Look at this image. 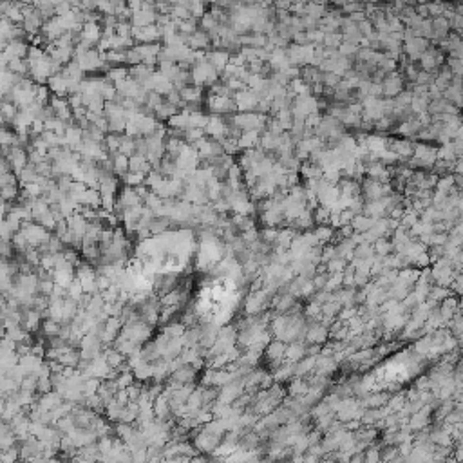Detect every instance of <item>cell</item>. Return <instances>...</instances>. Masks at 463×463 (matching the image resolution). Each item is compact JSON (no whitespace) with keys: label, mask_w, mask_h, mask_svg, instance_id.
<instances>
[{"label":"cell","mask_w":463,"mask_h":463,"mask_svg":"<svg viewBox=\"0 0 463 463\" xmlns=\"http://www.w3.org/2000/svg\"><path fill=\"white\" fill-rule=\"evenodd\" d=\"M201 373V369H197L196 366L192 364H181L179 368H176L170 373L166 384H172V386H190V384H196L197 374Z\"/></svg>","instance_id":"6da1fadb"},{"label":"cell","mask_w":463,"mask_h":463,"mask_svg":"<svg viewBox=\"0 0 463 463\" xmlns=\"http://www.w3.org/2000/svg\"><path fill=\"white\" fill-rule=\"evenodd\" d=\"M286 349H288V344H286L284 340L275 339L272 340V342H268V346L264 347V358L270 362V366H272L273 369L277 368L280 362H284Z\"/></svg>","instance_id":"7a4b0ae2"},{"label":"cell","mask_w":463,"mask_h":463,"mask_svg":"<svg viewBox=\"0 0 463 463\" xmlns=\"http://www.w3.org/2000/svg\"><path fill=\"white\" fill-rule=\"evenodd\" d=\"M329 339V326L322 321L309 322L308 331H306V344H324Z\"/></svg>","instance_id":"3957f363"},{"label":"cell","mask_w":463,"mask_h":463,"mask_svg":"<svg viewBox=\"0 0 463 463\" xmlns=\"http://www.w3.org/2000/svg\"><path fill=\"white\" fill-rule=\"evenodd\" d=\"M438 309H440V315H441V319H443V322H445V326L449 324V322L454 319V315L460 313V302H458L454 297H449L443 299L441 302L438 304Z\"/></svg>","instance_id":"277c9868"},{"label":"cell","mask_w":463,"mask_h":463,"mask_svg":"<svg viewBox=\"0 0 463 463\" xmlns=\"http://www.w3.org/2000/svg\"><path fill=\"white\" fill-rule=\"evenodd\" d=\"M295 376V362L293 360H288L286 362H280L277 368L273 369V380L275 382H288Z\"/></svg>","instance_id":"5b68a950"},{"label":"cell","mask_w":463,"mask_h":463,"mask_svg":"<svg viewBox=\"0 0 463 463\" xmlns=\"http://www.w3.org/2000/svg\"><path fill=\"white\" fill-rule=\"evenodd\" d=\"M302 356H306V342H290L286 349V358L297 362Z\"/></svg>","instance_id":"8992f818"},{"label":"cell","mask_w":463,"mask_h":463,"mask_svg":"<svg viewBox=\"0 0 463 463\" xmlns=\"http://www.w3.org/2000/svg\"><path fill=\"white\" fill-rule=\"evenodd\" d=\"M373 246H374V254L376 255H382V257H386V255H391L393 252H394V246H393V241L389 237H380V239H376L373 243Z\"/></svg>","instance_id":"52a82bcc"},{"label":"cell","mask_w":463,"mask_h":463,"mask_svg":"<svg viewBox=\"0 0 463 463\" xmlns=\"http://www.w3.org/2000/svg\"><path fill=\"white\" fill-rule=\"evenodd\" d=\"M447 327L451 329V333L456 337L458 340H463V313L462 311L454 315V319L447 324Z\"/></svg>","instance_id":"ba28073f"},{"label":"cell","mask_w":463,"mask_h":463,"mask_svg":"<svg viewBox=\"0 0 463 463\" xmlns=\"http://www.w3.org/2000/svg\"><path fill=\"white\" fill-rule=\"evenodd\" d=\"M456 295H460V297H463V272H458L456 275H454V279H452L451 286H449Z\"/></svg>","instance_id":"9c48e42d"}]
</instances>
